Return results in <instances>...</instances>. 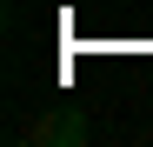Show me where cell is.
I'll list each match as a JSON object with an SVG mask.
<instances>
[{
	"mask_svg": "<svg viewBox=\"0 0 153 147\" xmlns=\"http://www.w3.org/2000/svg\"><path fill=\"white\" fill-rule=\"evenodd\" d=\"M27 140L33 147H87L93 140V120H87L80 100H53V107H40L27 120Z\"/></svg>",
	"mask_w": 153,
	"mask_h": 147,
	"instance_id": "1",
	"label": "cell"
}]
</instances>
